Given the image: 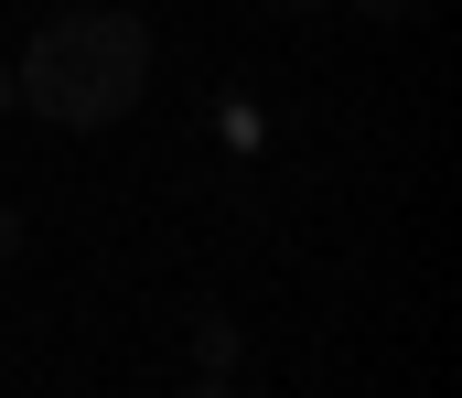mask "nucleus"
Returning a JSON list of instances; mask_svg holds the SVG:
<instances>
[{"label": "nucleus", "instance_id": "1", "mask_svg": "<svg viewBox=\"0 0 462 398\" xmlns=\"http://www.w3.org/2000/svg\"><path fill=\"white\" fill-rule=\"evenodd\" d=\"M11 97L54 130H118L151 97V22L140 11H54L22 54H11Z\"/></svg>", "mask_w": 462, "mask_h": 398}, {"label": "nucleus", "instance_id": "2", "mask_svg": "<svg viewBox=\"0 0 462 398\" xmlns=\"http://www.w3.org/2000/svg\"><path fill=\"white\" fill-rule=\"evenodd\" d=\"M355 11H365V22H420L430 0H355Z\"/></svg>", "mask_w": 462, "mask_h": 398}, {"label": "nucleus", "instance_id": "3", "mask_svg": "<svg viewBox=\"0 0 462 398\" xmlns=\"http://www.w3.org/2000/svg\"><path fill=\"white\" fill-rule=\"evenodd\" d=\"M0 259H22V205H0Z\"/></svg>", "mask_w": 462, "mask_h": 398}, {"label": "nucleus", "instance_id": "4", "mask_svg": "<svg viewBox=\"0 0 462 398\" xmlns=\"http://www.w3.org/2000/svg\"><path fill=\"white\" fill-rule=\"evenodd\" d=\"M269 11H323V0H269Z\"/></svg>", "mask_w": 462, "mask_h": 398}]
</instances>
